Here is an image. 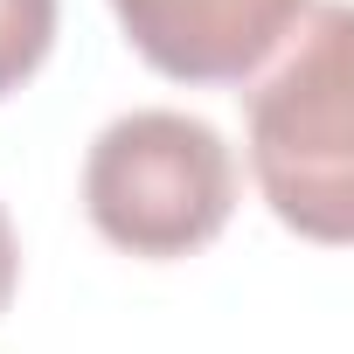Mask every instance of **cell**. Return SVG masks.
I'll return each instance as SVG.
<instances>
[{
	"mask_svg": "<svg viewBox=\"0 0 354 354\" xmlns=\"http://www.w3.org/2000/svg\"><path fill=\"white\" fill-rule=\"evenodd\" d=\"M125 42L174 84H243L299 35L313 0H111Z\"/></svg>",
	"mask_w": 354,
	"mask_h": 354,
	"instance_id": "cell-3",
	"label": "cell"
},
{
	"mask_svg": "<svg viewBox=\"0 0 354 354\" xmlns=\"http://www.w3.org/2000/svg\"><path fill=\"white\" fill-rule=\"evenodd\" d=\"M236 209V153L209 118L125 111L84 153V216L132 257H188Z\"/></svg>",
	"mask_w": 354,
	"mask_h": 354,
	"instance_id": "cell-2",
	"label": "cell"
},
{
	"mask_svg": "<svg viewBox=\"0 0 354 354\" xmlns=\"http://www.w3.org/2000/svg\"><path fill=\"white\" fill-rule=\"evenodd\" d=\"M15 285H21V243H15V223H8V209H0V313H8Z\"/></svg>",
	"mask_w": 354,
	"mask_h": 354,
	"instance_id": "cell-5",
	"label": "cell"
},
{
	"mask_svg": "<svg viewBox=\"0 0 354 354\" xmlns=\"http://www.w3.org/2000/svg\"><path fill=\"white\" fill-rule=\"evenodd\" d=\"M347 84H354V15L340 0L299 21L292 56L250 91V167L271 216L313 243H347L354 174H347Z\"/></svg>",
	"mask_w": 354,
	"mask_h": 354,
	"instance_id": "cell-1",
	"label": "cell"
},
{
	"mask_svg": "<svg viewBox=\"0 0 354 354\" xmlns=\"http://www.w3.org/2000/svg\"><path fill=\"white\" fill-rule=\"evenodd\" d=\"M56 42V0H0V97L21 91Z\"/></svg>",
	"mask_w": 354,
	"mask_h": 354,
	"instance_id": "cell-4",
	"label": "cell"
}]
</instances>
